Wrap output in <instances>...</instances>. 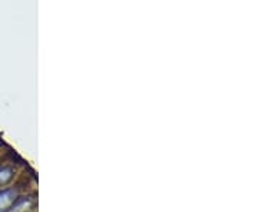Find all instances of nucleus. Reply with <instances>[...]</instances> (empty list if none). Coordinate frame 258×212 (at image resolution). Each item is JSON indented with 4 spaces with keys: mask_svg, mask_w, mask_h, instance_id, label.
Masks as SVG:
<instances>
[{
    "mask_svg": "<svg viewBox=\"0 0 258 212\" xmlns=\"http://www.w3.org/2000/svg\"><path fill=\"white\" fill-rule=\"evenodd\" d=\"M15 199H16V192L13 189H7V191L0 192V212L6 211L13 204Z\"/></svg>",
    "mask_w": 258,
    "mask_h": 212,
    "instance_id": "obj_1",
    "label": "nucleus"
},
{
    "mask_svg": "<svg viewBox=\"0 0 258 212\" xmlns=\"http://www.w3.org/2000/svg\"><path fill=\"white\" fill-rule=\"evenodd\" d=\"M12 169H1L0 171V185H3L4 182H7L12 178Z\"/></svg>",
    "mask_w": 258,
    "mask_h": 212,
    "instance_id": "obj_2",
    "label": "nucleus"
}]
</instances>
